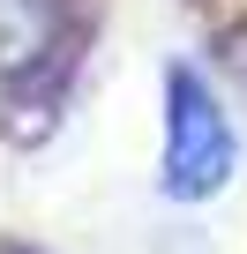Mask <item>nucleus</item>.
<instances>
[{"mask_svg": "<svg viewBox=\"0 0 247 254\" xmlns=\"http://www.w3.org/2000/svg\"><path fill=\"white\" fill-rule=\"evenodd\" d=\"M53 53V0H8V90Z\"/></svg>", "mask_w": 247, "mask_h": 254, "instance_id": "nucleus-2", "label": "nucleus"}, {"mask_svg": "<svg viewBox=\"0 0 247 254\" xmlns=\"http://www.w3.org/2000/svg\"><path fill=\"white\" fill-rule=\"evenodd\" d=\"M240 165V142H232V120L217 112L210 82L195 67H172L165 75V157H158V187L172 202H210Z\"/></svg>", "mask_w": 247, "mask_h": 254, "instance_id": "nucleus-1", "label": "nucleus"}]
</instances>
